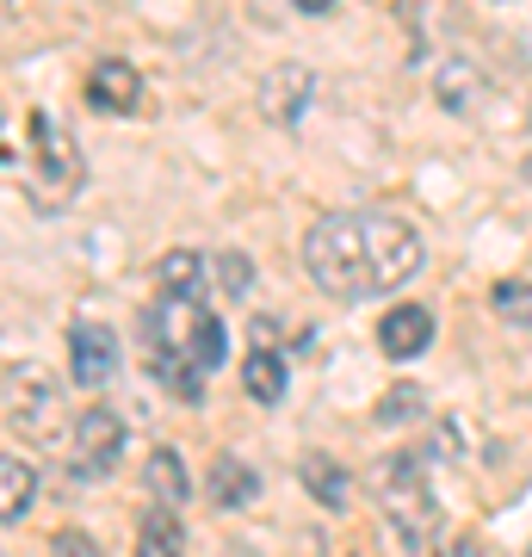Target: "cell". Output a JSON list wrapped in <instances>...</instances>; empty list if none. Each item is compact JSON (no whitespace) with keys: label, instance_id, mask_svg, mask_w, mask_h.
<instances>
[{"label":"cell","instance_id":"cell-1","mask_svg":"<svg viewBox=\"0 0 532 557\" xmlns=\"http://www.w3.org/2000/svg\"><path fill=\"white\" fill-rule=\"evenodd\" d=\"M421 260H428L421 236L403 218H384V211H372V218L329 211L304 236V273L341 304L372 298V292H396L403 278L421 273Z\"/></svg>","mask_w":532,"mask_h":557},{"label":"cell","instance_id":"cell-2","mask_svg":"<svg viewBox=\"0 0 532 557\" xmlns=\"http://www.w3.org/2000/svg\"><path fill=\"white\" fill-rule=\"evenodd\" d=\"M378 502H384V520L396 527L403 545H428L440 533V496L428 483V453L409 446V453H391L378 465Z\"/></svg>","mask_w":532,"mask_h":557},{"label":"cell","instance_id":"cell-3","mask_svg":"<svg viewBox=\"0 0 532 557\" xmlns=\"http://www.w3.org/2000/svg\"><path fill=\"white\" fill-rule=\"evenodd\" d=\"M81 180H87V168H81L75 137H69L50 112H32V174H25L32 205H38V211H62V205L81 193Z\"/></svg>","mask_w":532,"mask_h":557},{"label":"cell","instance_id":"cell-4","mask_svg":"<svg viewBox=\"0 0 532 557\" xmlns=\"http://www.w3.org/2000/svg\"><path fill=\"white\" fill-rule=\"evenodd\" d=\"M7 421L20 428L25 440H38V446H50V440H62V428H69V403H62V384L44 372V366H7Z\"/></svg>","mask_w":532,"mask_h":557},{"label":"cell","instance_id":"cell-5","mask_svg":"<svg viewBox=\"0 0 532 557\" xmlns=\"http://www.w3.org/2000/svg\"><path fill=\"white\" fill-rule=\"evenodd\" d=\"M124 458V416L119 409H106V403H94V409H81L75 416V440H69V471L75 478H112Z\"/></svg>","mask_w":532,"mask_h":557},{"label":"cell","instance_id":"cell-6","mask_svg":"<svg viewBox=\"0 0 532 557\" xmlns=\"http://www.w3.org/2000/svg\"><path fill=\"white\" fill-rule=\"evenodd\" d=\"M69 372H75V384H106L112 372H119V335L106 329V322H75L69 329Z\"/></svg>","mask_w":532,"mask_h":557},{"label":"cell","instance_id":"cell-7","mask_svg":"<svg viewBox=\"0 0 532 557\" xmlns=\"http://www.w3.org/2000/svg\"><path fill=\"white\" fill-rule=\"evenodd\" d=\"M428 341H434V310H428V304H391L384 322H378V347L391 359L428 354Z\"/></svg>","mask_w":532,"mask_h":557},{"label":"cell","instance_id":"cell-8","mask_svg":"<svg viewBox=\"0 0 532 557\" xmlns=\"http://www.w3.org/2000/svg\"><path fill=\"white\" fill-rule=\"evenodd\" d=\"M137 100H143V81L124 57H99L87 69V106L94 112H137Z\"/></svg>","mask_w":532,"mask_h":557},{"label":"cell","instance_id":"cell-9","mask_svg":"<svg viewBox=\"0 0 532 557\" xmlns=\"http://www.w3.org/2000/svg\"><path fill=\"white\" fill-rule=\"evenodd\" d=\"M310 100H316V75H310V69H297V62L273 69L267 87H260V106H267V119H273V124H297Z\"/></svg>","mask_w":532,"mask_h":557},{"label":"cell","instance_id":"cell-10","mask_svg":"<svg viewBox=\"0 0 532 557\" xmlns=\"http://www.w3.org/2000/svg\"><path fill=\"white\" fill-rule=\"evenodd\" d=\"M186 354L205 366V372H218L223 354H230V335H223V317L218 310H205V304H186Z\"/></svg>","mask_w":532,"mask_h":557},{"label":"cell","instance_id":"cell-11","mask_svg":"<svg viewBox=\"0 0 532 557\" xmlns=\"http://www.w3.org/2000/svg\"><path fill=\"white\" fill-rule=\"evenodd\" d=\"M255 496H260L255 465L236 458V453H218V465H211V502H218V508H248Z\"/></svg>","mask_w":532,"mask_h":557},{"label":"cell","instance_id":"cell-12","mask_svg":"<svg viewBox=\"0 0 532 557\" xmlns=\"http://www.w3.org/2000/svg\"><path fill=\"white\" fill-rule=\"evenodd\" d=\"M32 502H38V471H32L20 453H7V458H0V520H7V527L25 520Z\"/></svg>","mask_w":532,"mask_h":557},{"label":"cell","instance_id":"cell-13","mask_svg":"<svg viewBox=\"0 0 532 557\" xmlns=\"http://www.w3.org/2000/svg\"><path fill=\"white\" fill-rule=\"evenodd\" d=\"M242 384H248V397H255V403H267V409H273V403L285 397V354L260 341L255 354L242 359Z\"/></svg>","mask_w":532,"mask_h":557},{"label":"cell","instance_id":"cell-14","mask_svg":"<svg viewBox=\"0 0 532 557\" xmlns=\"http://www.w3.org/2000/svg\"><path fill=\"white\" fill-rule=\"evenodd\" d=\"M304 490H310L322 508H347V502H354V478H347V471H341L329 453H310V458H304Z\"/></svg>","mask_w":532,"mask_h":557},{"label":"cell","instance_id":"cell-15","mask_svg":"<svg viewBox=\"0 0 532 557\" xmlns=\"http://www.w3.org/2000/svg\"><path fill=\"white\" fill-rule=\"evenodd\" d=\"M143 483H149V496L156 502H186V458L174 446H156V453L143 458Z\"/></svg>","mask_w":532,"mask_h":557},{"label":"cell","instance_id":"cell-16","mask_svg":"<svg viewBox=\"0 0 532 557\" xmlns=\"http://www.w3.org/2000/svg\"><path fill=\"white\" fill-rule=\"evenodd\" d=\"M137 545L143 552H180L186 545V527H180V508L174 502H156V508H143V527H137Z\"/></svg>","mask_w":532,"mask_h":557},{"label":"cell","instance_id":"cell-17","mask_svg":"<svg viewBox=\"0 0 532 557\" xmlns=\"http://www.w3.org/2000/svg\"><path fill=\"white\" fill-rule=\"evenodd\" d=\"M477 87H483V81H477V69H471L465 57H446V62H440L434 94H440V106H446V112H471Z\"/></svg>","mask_w":532,"mask_h":557},{"label":"cell","instance_id":"cell-18","mask_svg":"<svg viewBox=\"0 0 532 557\" xmlns=\"http://www.w3.org/2000/svg\"><path fill=\"white\" fill-rule=\"evenodd\" d=\"M156 278H161V292H168V298L174 304H193L198 298V255L193 248H174V255H161V267H156Z\"/></svg>","mask_w":532,"mask_h":557},{"label":"cell","instance_id":"cell-19","mask_svg":"<svg viewBox=\"0 0 532 557\" xmlns=\"http://www.w3.org/2000/svg\"><path fill=\"white\" fill-rule=\"evenodd\" d=\"M421 391H415V384H391V391H384V403H378V421H384V428H396V421H415L421 416Z\"/></svg>","mask_w":532,"mask_h":557},{"label":"cell","instance_id":"cell-20","mask_svg":"<svg viewBox=\"0 0 532 557\" xmlns=\"http://www.w3.org/2000/svg\"><path fill=\"white\" fill-rule=\"evenodd\" d=\"M248 285H255V267H248V255H236V248H230V255H218V292H223V298H242Z\"/></svg>","mask_w":532,"mask_h":557},{"label":"cell","instance_id":"cell-21","mask_svg":"<svg viewBox=\"0 0 532 557\" xmlns=\"http://www.w3.org/2000/svg\"><path fill=\"white\" fill-rule=\"evenodd\" d=\"M495 310H502V317L532 322V285H495Z\"/></svg>","mask_w":532,"mask_h":557},{"label":"cell","instance_id":"cell-22","mask_svg":"<svg viewBox=\"0 0 532 557\" xmlns=\"http://www.w3.org/2000/svg\"><path fill=\"white\" fill-rule=\"evenodd\" d=\"M57 552H94V539H81V533H62V539H57Z\"/></svg>","mask_w":532,"mask_h":557},{"label":"cell","instance_id":"cell-23","mask_svg":"<svg viewBox=\"0 0 532 557\" xmlns=\"http://www.w3.org/2000/svg\"><path fill=\"white\" fill-rule=\"evenodd\" d=\"M297 7H304V13H329V7H335V0H297Z\"/></svg>","mask_w":532,"mask_h":557},{"label":"cell","instance_id":"cell-24","mask_svg":"<svg viewBox=\"0 0 532 557\" xmlns=\"http://www.w3.org/2000/svg\"><path fill=\"white\" fill-rule=\"evenodd\" d=\"M520 174H527V186H532V156H527V161H520Z\"/></svg>","mask_w":532,"mask_h":557}]
</instances>
